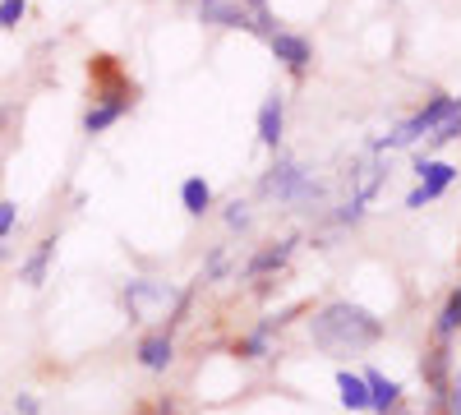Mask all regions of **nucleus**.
Here are the masks:
<instances>
[{
	"label": "nucleus",
	"mask_w": 461,
	"mask_h": 415,
	"mask_svg": "<svg viewBox=\"0 0 461 415\" xmlns=\"http://www.w3.org/2000/svg\"><path fill=\"white\" fill-rule=\"evenodd\" d=\"M420 379H425V388H429V397L438 406V397H443V388L452 379V342H438L434 351H425V360H420Z\"/></svg>",
	"instance_id": "10"
},
{
	"label": "nucleus",
	"mask_w": 461,
	"mask_h": 415,
	"mask_svg": "<svg viewBox=\"0 0 461 415\" xmlns=\"http://www.w3.org/2000/svg\"><path fill=\"white\" fill-rule=\"evenodd\" d=\"M295 245H300V236H286V240H273V245H263L258 254H249V263L240 268V277H245V282H254V277H277V273L286 268V263H291Z\"/></svg>",
	"instance_id": "8"
},
{
	"label": "nucleus",
	"mask_w": 461,
	"mask_h": 415,
	"mask_svg": "<svg viewBox=\"0 0 461 415\" xmlns=\"http://www.w3.org/2000/svg\"><path fill=\"white\" fill-rule=\"evenodd\" d=\"M254 130H258V143L277 153V148H282V134H286V97H267V102L258 106Z\"/></svg>",
	"instance_id": "11"
},
{
	"label": "nucleus",
	"mask_w": 461,
	"mask_h": 415,
	"mask_svg": "<svg viewBox=\"0 0 461 415\" xmlns=\"http://www.w3.org/2000/svg\"><path fill=\"white\" fill-rule=\"evenodd\" d=\"M134 360H139V369H148V374H167V369L176 365V337H171L167 328H158V332L139 337Z\"/></svg>",
	"instance_id": "9"
},
{
	"label": "nucleus",
	"mask_w": 461,
	"mask_h": 415,
	"mask_svg": "<svg viewBox=\"0 0 461 415\" xmlns=\"http://www.w3.org/2000/svg\"><path fill=\"white\" fill-rule=\"evenodd\" d=\"M240 5L249 14V32H258V37H273L277 32V14L267 10V0H240Z\"/></svg>",
	"instance_id": "20"
},
{
	"label": "nucleus",
	"mask_w": 461,
	"mask_h": 415,
	"mask_svg": "<svg viewBox=\"0 0 461 415\" xmlns=\"http://www.w3.org/2000/svg\"><path fill=\"white\" fill-rule=\"evenodd\" d=\"M425 139H429V148H443V143H456V139H461V116H447V121H443L438 130H429Z\"/></svg>",
	"instance_id": "22"
},
{
	"label": "nucleus",
	"mask_w": 461,
	"mask_h": 415,
	"mask_svg": "<svg viewBox=\"0 0 461 415\" xmlns=\"http://www.w3.org/2000/svg\"><path fill=\"white\" fill-rule=\"evenodd\" d=\"M199 19L208 28H249V14L240 0H212V5H199Z\"/></svg>",
	"instance_id": "15"
},
{
	"label": "nucleus",
	"mask_w": 461,
	"mask_h": 415,
	"mask_svg": "<svg viewBox=\"0 0 461 415\" xmlns=\"http://www.w3.org/2000/svg\"><path fill=\"white\" fill-rule=\"evenodd\" d=\"M148 410H152V415H176V397H162L158 406H148Z\"/></svg>",
	"instance_id": "27"
},
{
	"label": "nucleus",
	"mask_w": 461,
	"mask_h": 415,
	"mask_svg": "<svg viewBox=\"0 0 461 415\" xmlns=\"http://www.w3.org/2000/svg\"><path fill=\"white\" fill-rule=\"evenodd\" d=\"M14 226H19V203L14 199H0V236H14Z\"/></svg>",
	"instance_id": "25"
},
{
	"label": "nucleus",
	"mask_w": 461,
	"mask_h": 415,
	"mask_svg": "<svg viewBox=\"0 0 461 415\" xmlns=\"http://www.w3.org/2000/svg\"><path fill=\"white\" fill-rule=\"evenodd\" d=\"M365 388H369V410H378V415L397 410L402 397H406V388L397 379H388V374H378V369H365Z\"/></svg>",
	"instance_id": "12"
},
{
	"label": "nucleus",
	"mask_w": 461,
	"mask_h": 415,
	"mask_svg": "<svg viewBox=\"0 0 461 415\" xmlns=\"http://www.w3.org/2000/svg\"><path fill=\"white\" fill-rule=\"evenodd\" d=\"M267 51H273V60L291 74V79H304V74L314 69V42L304 32H286L277 28L273 37H267Z\"/></svg>",
	"instance_id": "6"
},
{
	"label": "nucleus",
	"mask_w": 461,
	"mask_h": 415,
	"mask_svg": "<svg viewBox=\"0 0 461 415\" xmlns=\"http://www.w3.org/2000/svg\"><path fill=\"white\" fill-rule=\"evenodd\" d=\"M258 194L263 199H282V203H314V199H323V185L310 180V171H304L300 162L277 158L258 176Z\"/></svg>",
	"instance_id": "3"
},
{
	"label": "nucleus",
	"mask_w": 461,
	"mask_h": 415,
	"mask_svg": "<svg viewBox=\"0 0 461 415\" xmlns=\"http://www.w3.org/2000/svg\"><path fill=\"white\" fill-rule=\"evenodd\" d=\"M171 286H162V282H148V277H139V282H130L125 286V310H130V319L134 323H143V319H152L158 310H167L171 305Z\"/></svg>",
	"instance_id": "7"
},
{
	"label": "nucleus",
	"mask_w": 461,
	"mask_h": 415,
	"mask_svg": "<svg viewBox=\"0 0 461 415\" xmlns=\"http://www.w3.org/2000/svg\"><path fill=\"white\" fill-rule=\"evenodd\" d=\"M310 337L323 356H365L369 347L383 342V319L369 314L356 300H332L310 319Z\"/></svg>",
	"instance_id": "1"
},
{
	"label": "nucleus",
	"mask_w": 461,
	"mask_h": 415,
	"mask_svg": "<svg viewBox=\"0 0 461 415\" xmlns=\"http://www.w3.org/2000/svg\"><path fill=\"white\" fill-rule=\"evenodd\" d=\"M5 258H10V240H5V236H0V263H5Z\"/></svg>",
	"instance_id": "28"
},
{
	"label": "nucleus",
	"mask_w": 461,
	"mask_h": 415,
	"mask_svg": "<svg viewBox=\"0 0 461 415\" xmlns=\"http://www.w3.org/2000/svg\"><path fill=\"white\" fill-rule=\"evenodd\" d=\"M221 221L230 226V231H245V226H249V203H226V212H221Z\"/></svg>",
	"instance_id": "24"
},
{
	"label": "nucleus",
	"mask_w": 461,
	"mask_h": 415,
	"mask_svg": "<svg viewBox=\"0 0 461 415\" xmlns=\"http://www.w3.org/2000/svg\"><path fill=\"white\" fill-rule=\"evenodd\" d=\"M438 406H443V415H461V374H452V379H447Z\"/></svg>",
	"instance_id": "23"
},
{
	"label": "nucleus",
	"mask_w": 461,
	"mask_h": 415,
	"mask_svg": "<svg viewBox=\"0 0 461 415\" xmlns=\"http://www.w3.org/2000/svg\"><path fill=\"white\" fill-rule=\"evenodd\" d=\"M456 167L452 162H443V158H429V153H420L415 158V190L406 194V208L415 212V208H425V203H434V199H443L452 185H456Z\"/></svg>",
	"instance_id": "4"
},
{
	"label": "nucleus",
	"mask_w": 461,
	"mask_h": 415,
	"mask_svg": "<svg viewBox=\"0 0 461 415\" xmlns=\"http://www.w3.org/2000/svg\"><path fill=\"white\" fill-rule=\"evenodd\" d=\"M134 111V102H93L84 111V134H106L111 125H121Z\"/></svg>",
	"instance_id": "14"
},
{
	"label": "nucleus",
	"mask_w": 461,
	"mask_h": 415,
	"mask_svg": "<svg viewBox=\"0 0 461 415\" xmlns=\"http://www.w3.org/2000/svg\"><path fill=\"white\" fill-rule=\"evenodd\" d=\"M447 116H461V97H452V93H434L411 121H402L393 134H383V139L374 143V153H397V148H411V143L425 139L429 130H438Z\"/></svg>",
	"instance_id": "2"
},
{
	"label": "nucleus",
	"mask_w": 461,
	"mask_h": 415,
	"mask_svg": "<svg viewBox=\"0 0 461 415\" xmlns=\"http://www.w3.org/2000/svg\"><path fill=\"white\" fill-rule=\"evenodd\" d=\"M88 79H93V102H139V88L125 74V65L106 51L88 60Z\"/></svg>",
	"instance_id": "5"
},
{
	"label": "nucleus",
	"mask_w": 461,
	"mask_h": 415,
	"mask_svg": "<svg viewBox=\"0 0 461 415\" xmlns=\"http://www.w3.org/2000/svg\"><path fill=\"white\" fill-rule=\"evenodd\" d=\"M230 356L236 360H263V356H273V337H267L263 328H254V332H245V337L230 342Z\"/></svg>",
	"instance_id": "19"
},
{
	"label": "nucleus",
	"mask_w": 461,
	"mask_h": 415,
	"mask_svg": "<svg viewBox=\"0 0 461 415\" xmlns=\"http://www.w3.org/2000/svg\"><path fill=\"white\" fill-rule=\"evenodd\" d=\"M189 5H212V0H189Z\"/></svg>",
	"instance_id": "29"
},
{
	"label": "nucleus",
	"mask_w": 461,
	"mask_h": 415,
	"mask_svg": "<svg viewBox=\"0 0 461 415\" xmlns=\"http://www.w3.org/2000/svg\"><path fill=\"white\" fill-rule=\"evenodd\" d=\"M134 415H152V410H148V406H143V410H134Z\"/></svg>",
	"instance_id": "30"
},
{
	"label": "nucleus",
	"mask_w": 461,
	"mask_h": 415,
	"mask_svg": "<svg viewBox=\"0 0 461 415\" xmlns=\"http://www.w3.org/2000/svg\"><path fill=\"white\" fill-rule=\"evenodd\" d=\"M456 332H461V286H452V295L443 300V310L434 319V337H438V342H452Z\"/></svg>",
	"instance_id": "18"
},
{
	"label": "nucleus",
	"mask_w": 461,
	"mask_h": 415,
	"mask_svg": "<svg viewBox=\"0 0 461 415\" xmlns=\"http://www.w3.org/2000/svg\"><path fill=\"white\" fill-rule=\"evenodd\" d=\"M56 245H60L56 236H42V240L32 245V254L23 258V268H19V282H23V286H32V291H37V286L47 282V273H51V258H56Z\"/></svg>",
	"instance_id": "13"
},
{
	"label": "nucleus",
	"mask_w": 461,
	"mask_h": 415,
	"mask_svg": "<svg viewBox=\"0 0 461 415\" xmlns=\"http://www.w3.org/2000/svg\"><path fill=\"white\" fill-rule=\"evenodd\" d=\"M37 410H42V406H37L32 392H19V397H14V415H37Z\"/></svg>",
	"instance_id": "26"
},
{
	"label": "nucleus",
	"mask_w": 461,
	"mask_h": 415,
	"mask_svg": "<svg viewBox=\"0 0 461 415\" xmlns=\"http://www.w3.org/2000/svg\"><path fill=\"white\" fill-rule=\"evenodd\" d=\"M28 19V0H0V32H14Z\"/></svg>",
	"instance_id": "21"
},
{
	"label": "nucleus",
	"mask_w": 461,
	"mask_h": 415,
	"mask_svg": "<svg viewBox=\"0 0 461 415\" xmlns=\"http://www.w3.org/2000/svg\"><path fill=\"white\" fill-rule=\"evenodd\" d=\"M180 208H185L189 217L212 212V185H208L203 176H185V180H180Z\"/></svg>",
	"instance_id": "16"
},
{
	"label": "nucleus",
	"mask_w": 461,
	"mask_h": 415,
	"mask_svg": "<svg viewBox=\"0 0 461 415\" xmlns=\"http://www.w3.org/2000/svg\"><path fill=\"white\" fill-rule=\"evenodd\" d=\"M337 397L346 410H369V388H365V374L351 369H337Z\"/></svg>",
	"instance_id": "17"
}]
</instances>
